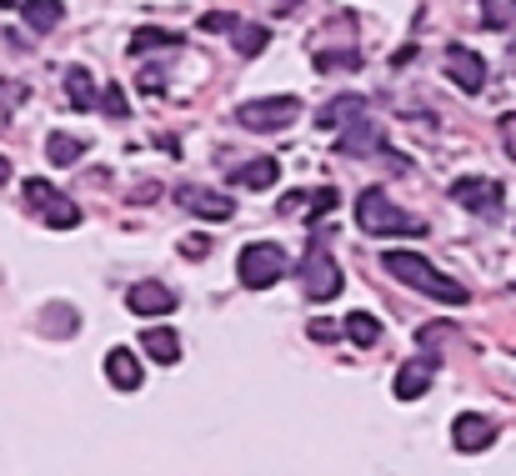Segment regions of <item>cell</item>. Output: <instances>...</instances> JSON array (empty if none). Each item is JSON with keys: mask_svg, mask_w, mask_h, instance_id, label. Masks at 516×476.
<instances>
[{"mask_svg": "<svg viewBox=\"0 0 516 476\" xmlns=\"http://www.w3.org/2000/svg\"><path fill=\"white\" fill-rule=\"evenodd\" d=\"M381 266L396 276V281H406L411 291H421V296H431V301H446V306H466V286H456L451 276H441L421 251H386L381 256Z\"/></svg>", "mask_w": 516, "mask_h": 476, "instance_id": "6da1fadb", "label": "cell"}, {"mask_svg": "<svg viewBox=\"0 0 516 476\" xmlns=\"http://www.w3.org/2000/svg\"><path fill=\"white\" fill-rule=\"evenodd\" d=\"M356 226L366 231V236H426V221L421 216H411V211H401L386 191H376V186H366L361 196H356Z\"/></svg>", "mask_w": 516, "mask_h": 476, "instance_id": "7a4b0ae2", "label": "cell"}, {"mask_svg": "<svg viewBox=\"0 0 516 476\" xmlns=\"http://www.w3.org/2000/svg\"><path fill=\"white\" fill-rule=\"evenodd\" d=\"M291 121H301V96H261V101L236 106V126H246V131H256V136L286 131Z\"/></svg>", "mask_w": 516, "mask_h": 476, "instance_id": "3957f363", "label": "cell"}, {"mask_svg": "<svg viewBox=\"0 0 516 476\" xmlns=\"http://www.w3.org/2000/svg\"><path fill=\"white\" fill-rule=\"evenodd\" d=\"M286 251L276 246V241H251L241 256H236V271H241V286H251V291H271L281 276H286Z\"/></svg>", "mask_w": 516, "mask_h": 476, "instance_id": "277c9868", "label": "cell"}, {"mask_svg": "<svg viewBox=\"0 0 516 476\" xmlns=\"http://www.w3.org/2000/svg\"><path fill=\"white\" fill-rule=\"evenodd\" d=\"M301 286L311 301H331L341 296V266L331 261L326 241H306V256H301Z\"/></svg>", "mask_w": 516, "mask_h": 476, "instance_id": "5b68a950", "label": "cell"}, {"mask_svg": "<svg viewBox=\"0 0 516 476\" xmlns=\"http://www.w3.org/2000/svg\"><path fill=\"white\" fill-rule=\"evenodd\" d=\"M501 181H486V176H461L451 181V201L466 206L471 216H501Z\"/></svg>", "mask_w": 516, "mask_h": 476, "instance_id": "8992f818", "label": "cell"}, {"mask_svg": "<svg viewBox=\"0 0 516 476\" xmlns=\"http://www.w3.org/2000/svg\"><path fill=\"white\" fill-rule=\"evenodd\" d=\"M496 436H501V426H496L491 416H481V411H461V416L451 421V446H456L461 456H476V451H486Z\"/></svg>", "mask_w": 516, "mask_h": 476, "instance_id": "52a82bcc", "label": "cell"}, {"mask_svg": "<svg viewBox=\"0 0 516 476\" xmlns=\"http://www.w3.org/2000/svg\"><path fill=\"white\" fill-rule=\"evenodd\" d=\"M446 76L456 81V91L481 96V86H486V61H481L471 46H451V51H446Z\"/></svg>", "mask_w": 516, "mask_h": 476, "instance_id": "ba28073f", "label": "cell"}, {"mask_svg": "<svg viewBox=\"0 0 516 476\" xmlns=\"http://www.w3.org/2000/svg\"><path fill=\"white\" fill-rule=\"evenodd\" d=\"M371 151L386 156V131H381V121H371V116L351 121V126L336 136V156H371Z\"/></svg>", "mask_w": 516, "mask_h": 476, "instance_id": "9c48e42d", "label": "cell"}, {"mask_svg": "<svg viewBox=\"0 0 516 476\" xmlns=\"http://www.w3.org/2000/svg\"><path fill=\"white\" fill-rule=\"evenodd\" d=\"M361 116H371V101H366L361 91H346V96H331V101L316 111V126H321V131H346V126L361 121Z\"/></svg>", "mask_w": 516, "mask_h": 476, "instance_id": "30bf717a", "label": "cell"}, {"mask_svg": "<svg viewBox=\"0 0 516 476\" xmlns=\"http://www.w3.org/2000/svg\"><path fill=\"white\" fill-rule=\"evenodd\" d=\"M126 306H131L136 316H171V311H176V291L161 286V281H136V286L126 291Z\"/></svg>", "mask_w": 516, "mask_h": 476, "instance_id": "8fae6325", "label": "cell"}, {"mask_svg": "<svg viewBox=\"0 0 516 476\" xmlns=\"http://www.w3.org/2000/svg\"><path fill=\"white\" fill-rule=\"evenodd\" d=\"M181 206L206 216V221H231L236 216V201L221 196V191H206V186H181Z\"/></svg>", "mask_w": 516, "mask_h": 476, "instance_id": "7c38bea8", "label": "cell"}, {"mask_svg": "<svg viewBox=\"0 0 516 476\" xmlns=\"http://www.w3.org/2000/svg\"><path fill=\"white\" fill-rule=\"evenodd\" d=\"M106 376H111V386H116V391H141L146 366L136 361V351H131V346H111V351H106Z\"/></svg>", "mask_w": 516, "mask_h": 476, "instance_id": "4fadbf2b", "label": "cell"}, {"mask_svg": "<svg viewBox=\"0 0 516 476\" xmlns=\"http://www.w3.org/2000/svg\"><path fill=\"white\" fill-rule=\"evenodd\" d=\"M431 376H436V356L406 361V366L396 371V381H391L396 401H421V396H426V386H431Z\"/></svg>", "mask_w": 516, "mask_h": 476, "instance_id": "5bb4252c", "label": "cell"}, {"mask_svg": "<svg viewBox=\"0 0 516 476\" xmlns=\"http://www.w3.org/2000/svg\"><path fill=\"white\" fill-rule=\"evenodd\" d=\"M231 181L246 186V191H271V186L281 181V166H276L271 156H256L251 166H231Z\"/></svg>", "mask_w": 516, "mask_h": 476, "instance_id": "9a60e30c", "label": "cell"}, {"mask_svg": "<svg viewBox=\"0 0 516 476\" xmlns=\"http://www.w3.org/2000/svg\"><path fill=\"white\" fill-rule=\"evenodd\" d=\"M66 101H71L76 111L101 106V86H96V76H91L86 66H71V71H66Z\"/></svg>", "mask_w": 516, "mask_h": 476, "instance_id": "2e32d148", "label": "cell"}, {"mask_svg": "<svg viewBox=\"0 0 516 476\" xmlns=\"http://www.w3.org/2000/svg\"><path fill=\"white\" fill-rule=\"evenodd\" d=\"M21 16H26V26H31V31L51 36V31L66 21V6H61V0H21Z\"/></svg>", "mask_w": 516, "mask_h": 476, "instance_id": "e0dca14e", "label": "cell"}, {"mask_svg": "<svg viewBox=\"0 0 516 476\" xmlns=\"http://www.w3.org/2000/svg\"><path fill=\"white\" fill-rule=\"evenodd\" d=\"M141 346H146V356H156L161 366L181 361V336H176V331H166V326H151V331L141 336Z\"/></svg>", "mask_w": 516, "mask_h": 476, "instance_id": "ac0fdd59", "label": "cell"}, {"mask_svg": "<svg viewBox=\"0 0 516 476\" xmlns=\"http://www.w3.org/2000/svg\"><path fill=\"white\" fill-rule=\"evenodd\" d=\"M46 156H51V166H76V161L86 156V141H81V136H66V131H51Z\"/></svg>", "mask_w": 516, "mask_h": 476, "instance_id": "d6986e66", "label": "cell"}, {"mask_svg": "<svg viewBox=\"0 0 516 476\" xmlns=\"http://www.w3.org/2000/svg\"><path fill=\"white\" fill-rule=\"evenodd\" d=\"M41 216H46L56 231H71V226H81V206H76L71 196H61V191H51V201L41 206Z\"/></svg>", "mask_w": 516, "mask_h": 476, "instance_id": "ffe728a7", "label": "cell"}, {"mask_svg": "<svg viewBox=\"0 0 516 476\" xmlns=\"http://www.w3.org/2000/svg\"><path fill=\"white\" fill-rule=\"evenodd\" d=\"M181 36L176 31H161V26H141L131 31V56H146V51H171Z\"/></svg>", "mask_w": 516, "mask_h": 476, "instance_id": "44dd1931", "label": "cell"}, {"mask_svg": "<svg viewBox=\"0 0 516 476\" xmlns=\"http://www.w3.org/2000/svg\"><path fill=\"white\" fill-rule=\"evenodd\" d=\"M346 336H351L361 351H371V346L381 341V321H376L371 311H351V316H346Z\"/></svg>", "mask_w": 516, "mask_h": 476, "instance_id": "7402d4cb", "label": "cell"}, {"mask_svg": "<svg viewBox=\"0 0 516 476\" xmlns=\"http://www.w3.org/2000/svg\"><path fill=\"white\" fill-rule=\"evenodd\" d=\"M481 21L491 31H511L516 26V0H481Z\"/></svg>", "mask_w": 516, "mask_h": 476, "instance_id": "603a6c76", "label": "cell"}, {"mask_svg": "<svg viewBox=\"0 0 516 476\" xmlns=\"http://www.w3.org/2000/svg\"><path fill=\"white\" fill-rule=\"evenodd\" d=\"M231 36H236V51H241V56H261V51L271 46V31H266V26H241V21H236Z\"/></svg>", "mask_w": 516, "mask_h": 476, "instance_id": "cb8c5ba5", "label": "cell"}, {"mask_svg": "<svg viewBox=\"0 0 516 476\" xmlns=\"http://www.w3.org/2000/svg\"><path fill=\"white\" fill-rule=\"evenodd\" d=\"M336 206H341L336 186H321V191H311V196H306V211H301V221H321V216H331Z\"/></svg>", "mask_w": 516, "mask_h": 476, "instance_id": "d4e9b609", "label": "cell"}, {"mask_svg": "<svg viewBox=\"0 0 516 476\" xmlns=\"http://www.w3.org/2000/svg\"><path fill=\"white\" fill-rule=\"evenodd\" d=\"M351 66H361L356 51H316V71H351Z\"/></svg>", "mask_w": 516, "mask_h": 476, "instance_id": "484cf974", "label": "cell"}, {"mask_svg": "<svg viewBox=\"0 0 516 476\" xmlns=\"http://www.w3.org/2000/svg\"><path fill=\"white\" fill-rule=\"evenodd\" d=\"M101 111H106V116H116V121L126 116V91H121L116 81H111V86L101 91Z\"/></svg>", "mask_w": 516, "mask_h": 476, "instance_id": "4316f807", "label": "cell"}, {"mask_svg": "<svg viewBox=\"0 0 516 476\" xmlns=\"http://www.w3.org/2000/svg\"><path fill=\"white\" fill-rule=\"evenodd\" d=\"M201 31H206V36H211V31H216V36H221V31H236V16H226V11H206V16H201Z\"/></svg>", "mask_w": 516, "mask_h": 476, "instance_id": "83f0119b", "label": "cell"}, {"mask_svg": "<svg viewBox=\"0 0 516 476\" xmlns=\"http://www.w3.org/2000/svg\"><path fill=\"white\" fill-rule=\"evenodd\" d=\"M446 336H451V321H436V326H421V331H416L421 346H436V341H446Z\"/></svg>", "mask_w": 516, "mask_h": 476, "instance_id": "f1b7e54d", "label": "cell"}, {"mask_svg": "<svg viewBox=\"0 0 516 476\" xmlns=\"http://www.w3.org/2000/svg\"><path fill=\"white\" fill-rule=\"evenodd\" d=\"M501 141H506V156L516 161V111H506V116H501Z\"/></svg>", "mask_w": 516, "mask_h": 476, "instance_id": "f546056e", "label": "cell"}, {"mask_svg": "<svg viewBox=\"0 0 516 476\" xmlns=\"http://www.w3.org/2000/svg\"><path fill=\"white\" fill-rule=\"evenodd\" d=\"M46 316H56V331H61V336L76 331V311H71V306H56V311H46Z\"/></svg>", "mask_w": 516, "mask_h": 476, "instance_id": "4dcf8cb0", "label": "cell"}, {"mask_svg": "<svg viewBox=\"0 0 516 476\" xmlns=\"http://www.w3.org/2000/svg\"><path fill=\"white\" fill-rule=\"evenodd\" d=\"M141 91H146V96H161V91H166V76H161V71H141Z\"/></svg>", "mask_w": 516, "mask_h": 476, "instance_id": "1f68e13d", "label": "cell"}, {"mask_svg": "<svg viewBox=\"0 0 516 476\" xmlns=\"http://www.w3.org/2000/svg\"><path fill=\"white\" fill-rule=\"evenodd\" d=\"M206 246H211L206 236H186V241H181V256H191V261H201V256H206Z\"/></svg>", "mask_w": 516, "mask_h": 476, "instance_id": "d6a6232c", "label": "cell"}, {"mask_svg": "<svg viewBox=\"0 0 516 476\" xmlns=\"http://www.w3.org/2000/svg\"><path fill=\"white\" fill-rule=\"evenodd\" d=\"M336 336V326H326V321H311V341H331Z\"/></svg>", "mask_w": 516, "mask_h": 476, "instance_id": "836d02e7", "label": "cell"}, {"mask_svg": "<svg viewBox=\"0 0 516 476\" xmlns=\"http://www.w3.org/2000/svg\"><path fill=\"white\" fill-rule=\"evenodd\" d=\"M296 6H301V0H276V11H281V16H291Z\"/></svg>", "mask_w": 516, "mask_h": 476, "instance_id": "e575fe53", "label": "cell"}, {"mask_svg": "<svg viewBox=\"0 0 516 476\" xmlns=\"http://www.w3.org/2000/svg\"><path fill=\"white\" fill-rule=\"evenodd\" d=\"M6 181H11V161H6V156H0V186H6Z\"/></svg>", "mask_w": 516, "mask_h": 476, "instance_id": "d590c367", "label": "cell"}, {"mask_svg": "<svg viewBox=\"0 0 516 476\" xmlns=\"http://www.w3.org/2000/svg\"><path fill=\"white\" fill-rule=\"evenodd\" d=\"M6 126H11V111H6V106H0V131H6Z\"/></svg>", "mask_w": 516, "mask_h": 476, "instance_id": "8d00e7d4", "label": "cell"}, {"mask_svg": "<svg viewBox=\"0 0 516 476\" xmlns=\"http://www.w3.org/2000/svg\"><path fill=\"white\" fill-rule=\"evenodd\" d=\"M511 71H516V41H511Z\"/></svg>", "mask_w": 516, "mask_h": 476, "instance_id": "74e56055", "label": "cell"}, {"mask_svg": "<svg viewBox=\"0 0 516 476\" xmlns=\"http://www.w3.org/2000/svg\"><path fill=\"white\" fill-rule=\"evenodd\" d=\"M0 6H21V0H0Z\"/></svg>", "mask_w": 516, "mask_h": 476, "instance_id": "f35d334b", "label": "cell"}]
</instances>
